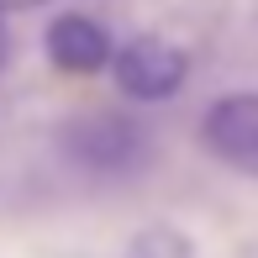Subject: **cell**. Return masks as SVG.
I'll return each mask as SVG.
<instances>
[{
	"instance_id": "1",
	"label": "cell",
	"mask_w": 258,
	"mask_h": 258,
	"mask_svg": "<svg viewBox=\"0 0 258 258\" xmlns=\"http://www.w3.org/2000/svg\"><path fill=\"white\" fill-rule=\"evenodd\" d=\"M63 158L85 174H100V179H116V174L143 169L148 158V132L121 111H90L79 121L63 126Z\"/></svg>"
},
{
	"instance_id": "7",
	"label": "cell",
	"mask_w": 258,
	"mask_h": 258,
	"mask_svg": "<svg viewBox=\"0 0 258 258\" xmlns=\"http://www.w3.org/2000/svg\"><path fill=\"white\" fill-rule=\"evenodd\" d=\"M32 6H42V0H0V11H32Z\"/></svg>"
},
{
	"instance_id": "3",
	"label": "cell",
	"mask_w": 258,
	"mask_h": 258,
	"mask_svg": "<svg viewBox=\"0 0 258 258\" xmlns=\"http://www.w3.org/2000/svg\"><path fill=\"white\" fill-rule=\"evenodd\" d=\"M201 143L227 163H258V90L211 105L201 116Z\"/></svg>"
},
{
	"instance_id": "4",
	"label": "cell",
	"mask_w": 258,
	"mask_h": 258,
	"mask_svg": "<svg viewBox=\"0 0 258 258\" xmlns=\"http://www.w3.org/2000/svg\"><path fill=\"white\" fill-rule=\"evenodd\" d=\"M111 32L100 27L95 16H85V11H63V16H53L48 27V58L63 74H100V69H111Z\"/></svg>"
},
{
	"instance_id": "5",
	"label": "cell",
	"mask_w": 258,
	"mask_h": 258,
	"mask_svg": "<svg viewBox=\"0 0 258 258\" xmlns=\"http://www.w3.org/2000/svg\"><path fill=\"white\" fill-rule=\"evenodd\" d=\"M121 258H195V242L184 237L179 227H143L132 242H126V253Z\"/></svg>"
},
{
	"instance_id": "2",
	"label": "cell",
	"mask_w": 258,
	"mask_h": 258,
	"mask_svg": "<svg viewBox=\"0 0 258 258\" xmlns=\"http://www.w3.org/2000/svg\"><path fill=\"white\" fill-rule=\"evenodd\" d=\"M111 74H116V90L126 100H143V105H158V100H174L190 79V53L179 42L158 37V32H143V37H126L121 48L111 53Z\"/></svg>"
},
{
	"instance_id": "6",
	"label": "cell",
	"mask_w": 258,
	"mask_h": 258,
	"mask_svg": "<svg viewBox=\"0 0 258 258\" xmlns=\"http://www.w3.org/2000/svg\"><path fill=\"white\" fill-rule=\"evenodd\" d=\"M6 58H11V32H6V11H0V69H6Z\"/></svg>"
}]
</instances>
